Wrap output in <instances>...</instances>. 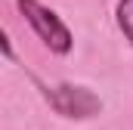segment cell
Listing matches in <instances>:
<instances>
[{"mask_svg":"<svg viewBox=\"0 0 133 130\" xmlns=\"http://www.w3.org/2000/svg\"><path fill=\"white\" fill-rule=\"evenodd\" d=\"M16 6L25 16V22L34 28V34L43 40V47H50V53H56V56H68L71 53L74 37L68 31V25L50 6H43L40 0H16Z\"/></svg>","mask_w":133,"mask_h":130,"instance_id":"6da1fadb","label":"cell"},{"mask_svg":"<svg viewBox=\"0 0 133 130\" xmlns=\"http://www.w3.org/2000/svg\"><path fill=\"white\" fill-rule=\"evenodd\" d=\"M43 96L46 102L62 115V118H93L102 108L99 96H93L87 87H74V84H59V87H43Z\"/></svg>","mask_w":133,"mask_h":130,"instance_id":"7a4b0ae2","label":"cell"},{"mask_svg":"<svg viewBox=\"0 0 133 130\" xmlns=\"http://www.w3.org/2000/svg\"><path fill=\"white\" fill-rule=\"evenodd\" d=\"M118 28L133 43V0H121L118 3Z\"/></svg>","mask_w":133,"mask_h":130,"instance_id":"3957f363","label":"cell"}]
</instances>
